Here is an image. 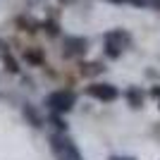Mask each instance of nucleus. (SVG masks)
<instances>
[{
  "mask_svg": "<svg viewBox=\"0 0 160 160\" xmlns=\"http://www.w3.org/2000/svg\"><path fill=\"white\" fill-rule=\"evenodd\" d=\"M43 105L50 110V112H58V115H65L69 110H74L77 105V93L69 91V88H58V91H50L43 100Z\"/></svg>",
  "mask_w": 160,
  "mask_h": 160,
  "instance_id": "1",
  "label": "nucleus"
},
{
  "mask_svg": "<svg viewBox=\"0 0 160 160\" xmlns=\"http://www.w3.org/2000/svg\"><path fill=\"white\" fill-rule=\"evenodd\" d=\"M108 2H117V5H122V2H127V0H108Z\"/></svg>",
  "mask_w": 160,
  "mask_h": 160,
  "instance_id": "16",
  "label": "nucleus"
},
{
  "mask_svg": "<svg viewBox=\"0 0 160 160\" xmlns=\"http://www.w3.org/2000/svg\"><path fill=\"white\" fill-rule=\"evenodd\" d=\"M50 148H53L55 158H62V160H84V158H81V153H79V148H77V143L67 136V132L50 134Z\"/></svg>",
  "mask_w": 160,
  "mask_h": 160,
  "instance_id": "2",
  "label": "nucleus"
},
{
  "mask_svg": "<svg viewBox=\"0 0 160 160\" xmlns=\"http://www.w3.org/2000/svg\"><path fill=\"white\" fill-rule=\"evenodd\" d=\"M88 50V41L84 36H65L62 41V55L65 58H81Z\"/></svg>",
  "mask_w": 160,
  "mask_h": 160,
  "instance_id": "5",
  "label": "nucleus"
},
{
  "mask_svg": "<svg viewBox=\"0 0 160 160\" xmlns=\"http://www.w3.org/2000/svg\"><path fill=\"white\" fill-rule=\"evenodd\" d=\"M46 27H48V33H50V36H55V33H60V27H58L55 22H48Z\"/></svg>",
  "mask_w": 160,
  "mask_h": 160,
  "instance_id": "12",
  "label": "nucleus"
},
{
  "mask_svg": "<svg viewBox=\"0 0 160 160\" xmlns=\"http://www.w3.org/2000/svg\"><path fill=\"white\" fill-rule=\"evenodd\" d=\"M62 2H67V0H62Z\"/></svg>",
  "mask_w": 160,
  "mask_h": 160,
  "instance_id": "18",
  "label": "nucleus"
},
{
  "mask_svg": "<svg viewBox=\"0 0 160 160\" xmlns=\"http://www.w3.org/2000/svg\"><path fill=\"white\" fill-rule=\"evenodd\" d=\"M48 122L55 127V132H67V122H65V117H62V115L50 112V115H48Z\"/></svg>",
  "mask_w": 160,
  "mask_h": 160,
  "instance_id": "9",
  "label": "nucleus"
},
{
  "mask_svg": "<svg viewBox=\"0 0 160 160\" xmlns=\"http://www.w3.org/2000/svg\"><path fill=\"white\" fill-rule=\"evenodd\" d=\"M103 41H105V55L112 58V60H117L122 55V50L132 43V36H129L124 29H115V31H108L105 36H103Z\"/></svg>",
  "mask_w": 160,
  "mask_h": 160,
  "instance_id": "3",
  "label": "nucleus"
},
{
  "mask_svg": "<svg viewBox=\"0 0 160 160\" xmlns=\"http://www.w3.org/2000/svg\"><path fill=\"white\" fill-rule=\"evenodd\" d=\"M5 50H7V43H5L2 38H0V53H5Z\"/></svg>",
  "mask_w": 160,
  "mask_h": 160,
  "instance_id": "14",
  "label": "nucleus"
},
{
  "mask_svg": "<svg viewBox=\"0 0 160 160\" xmlns=\"http://www.w3.org/2000/svg\"><path fill=\"white\" fill-rule=\"evenodd\" d=\"M55 160H62V158H55Z\"/></svg>",
  "mask_w": 160,
  "mask_h": 160,
  "instance_id": "17",
  "label": "nucleus"
},
{
  "mask_svg": "<svg viewBox=\"0 0 160 160\" xmlns=\"http://www.w3.org/2000/svg\"><path fill=\"white\" fill-rule=\"evenodd\" d=\"M0 55H2V62H5L7 72H10V74H19V62L10 55V50H5V53H0Z\"/></svg>",
  "mask_w": 160,
  "mask_h": 160,
  "instance_id": "8",
  "label": "nucleus"
},
{
  "mask_svg": "<svg viewBox=\"0 0 160 160\" xmlns=\"http://www.w3.org/2000/svg\"><path fill=\"white\" fill-rule=\"evenodd\" d=\"M151 93H153V96H155V98H160V88H158V86H155V88H153V91H151Z\"/></svg>",
  "mask_w": 160,
  "mask_h": 160,
  "instance_id": "15",
  "label": "nucleus"
},
{
  "mask_svg": "<svg viewBox=\"0 0 160 160\" xmlns=\"http://www.w3.org/2000/svg\"><path fill=\"white\" fill-rule=\"evenodd\" d=\"M22 115H24V120H27L33 129L43 127V117H41V112L31 105V103H24V105H22Z\"/></svg>",
  "mask_w": 160,
  "mask_h": 160,
  "instance_id": "6",
  "label": "nucleus"
},
{
  "mask_svg": "<svg viewBox=\"0 0 160 160\" xmlns=\"http://www.w3.org/2000/svg\"><path fill=\"white\" fill-rule=\"evenodd\" d=\"M129 5L136 7H151V10H160V0H127Z\"/></svg>",
  "mask_w": 160,
  "mask_h": 160,
  "instance_id": "10",
  "label": "nucleus"
},
{
  "mask_svg": "<svg viewBox=\"0 0 160 160\" xmlns=\"http://www.w3.org/2000/svg\"><path fill=\"white\" fill-rule=\"evenodd\" d=\"M110 160H134V158H127V155H112Z\"/></svg>",
  "mask_w": 160,
  "mask_h": 160,
  "instance_id": "13",
  "label": "nucleus"
},
{
  "mask_svg": "<svg viewBox=\"0 0 160 160\" xmlns=\"http://www.w3.org/2000/svg\"><path fill=\"white\" fill-rule=\"evenodd\" d=\"M86 93L91 98L100 100V103H112V100L120 98V88L115 86V84H105V81H98V84H91L86 88Z\"/></svg>",
  "mask_w": 160,
  "mask_h": 160,
  "instance_id": "4",
  "label": "nucleus"
},
{
  "mask_svg": "<svg viewBox=\"0 0 160 160\" xmlns=\"http://www.w3.org/2000/svg\"><path fill=\"white\" fill-rule=\"evenodd\" d=\"M127 100H129V105L132 108H141L143 105V91L141 88H136V86H132V88H127Z\"/></svg>",
  "mask_w": 160,
  "mask_h": 160,
  "instance_id": "7",
  "label": "nucleus"
},
{
  "mask_svg": "<svg viewBox=\"0 0 160 160\" xmlns=\"http://www.w3.org/2000/svg\"><path fill=\"white\" fill-rule=\"evenodd\" d=\"M24 58H27L31 65H43V60H46L41 50H38V53H36V50H27V53H24Z\"/></svg>",
  "mask_w": 160,
  "mask_h": 160,
  "instance_id": "11",
  "label": "nucleus"
}]
</instances>
